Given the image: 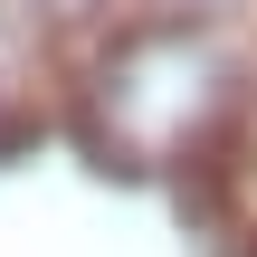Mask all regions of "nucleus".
Segmentation results:
<instances>
[{
  "mask_svg": "<svg viewBox=\"0 0 257 257\" xmlns=\"http://www.w3.org/2000/svg\"><path fill=\"white\" fill-rule=\"evenodd\" d=\"M67 124L105 172L134 181H200L238 172V134L257 124V57L238 19L200 10H114L67 57Z\"/></svg>",
  "mask_w": 257,
  "mask_h": 257,
  "instance_id": "obj_1",
  "label": "nucleus"
},
{
  "mask_svg": "<svg viewBox=\"0 0 257 257\" xmlns=\"http://www.w3.org/2000/svg\"><path fill=\"white\" fill-rule=\"evenodd\" d=\"M29 29H48V38H95L114 10H134V0H10Z\"/></svg>",
  "mask_w": 257,
  "mask_h": 257,
  "instance_id": "obj_2",
  "label": "nucleus"
},
{
  "mask_svg": "<svg viewBox=\"0 0 257 257\" xmlns=\"http://www.w3.org/2000/svg\"><path fill=\"white\" fill-rule=\"evenodd\" d=\"M153 10H200V19H248L257 0H153Z\"/></svg>",
  "mask_w": 257,
  "mask_h": 257,
  "instance_id": "obj_3",
  "label": "nucleus"
},
{
  "mask_svg": "<svg viewBox=\"0 0 257 257\" xmlns=\"http://www.w3.org/2000/svg\"><path fill=\"white\" fill-rule=\"evenodd\" d=\"M19 143H29V114H10V105H0V162H10Z\"/></svg>",
  "mask_w": 257,
  "mask_h": 257,
  "instance_id": "obj_4",
  "label": "nucleus"
}]
</instances>
